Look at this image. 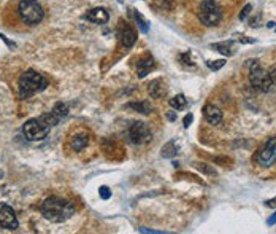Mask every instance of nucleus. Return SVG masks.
Listing matches in <instances>:
<instances>
[{"instance_id": "nucleus-1", "label": "nucleus", "mask_w": 276, "mask_h": 234, "mask_svg": "<svg viewBox=\"0 0 276 234\" xmlns=\"http://www.w3.org/2000/svg\"><path fill=\"white\" fill-rule=\"evenodd\" d=\"M40 212H42V215L46 220H50L53 223H62L69 220L71 215H75V206L67 199L50 196L40 206Z\"/></svg>"}, {"instance_id": "nucleus-2", "label": "nucleus", "mask_w": 276, "mask_h": 234, "mask_svg": "<svg viewBox=\"0 0 276 234\" xmlns=\"http://www.w3.org/2000/svg\"><path fill=\"white\" fill-rule=\"evenodd\" d=\"M18 86H19V98L27 99L37 93H42L48 86V80L42 74H38L37 70L29 69L19 77Z\"/></svg>"}, {"instance_id": "nucleus-3", "label": "nucleus", "mask_w": 276, "mask_h": 234, "mask_svg": "<svg viewBox=\"0 0 276 234\" xmlns=\"http://www.w3.org/2000/svg\"><path fill=\"white\" fill-rule=\"evenodd\" d=\"M18 13L21 19L29 26H37V24L42 22L45 16L43 8L37 0H21L18 5Z\"/></svg>"}, {"instance_id": "nucleus-4", "label": "nucleus", "mask_w": 276, "mask_h": 234, "mask_svg": "<svg viewBox=\"0 0 276 234\" xmlns=\"http://www.w3.org/2000/svg\"><path fill=\"white\" fill-rule=\"evenodd\" d=\"M199 21L207 27H213L221 21L222 18V10L214 0H204L199 6Z\"/></svg>"}, {"instance_id": "nucleus-5", "label": "nucleus", "mask_w": 276, "mask_h": 234, "mask_svg": "<svg viewBox=\"0 0 276 234\" xmlns=\"http://www.w3.org/2000/svg\"><path fill=\"white\" fill-rule=\"evenodd\" d=\"M251 69H249V82L253 85V88H257L259 91H264V93H269L272 91V88L275 86L272 83V80L269 77V70H264L261 66H259V61L254 59L251 61Z\"/></svg>"}, {"instance_id": "nucleus-6", "label": "nucleus", "mask_w": 276, "mask_h": 234, "mask_svg": "<svg viewBox=\"0 0 276 234\" xmlns=\"http://www.w3.org/2000/svg\"><path fill=\"white\" fill-rule=\"evenodd\" d=\"M51 129L46 127L42 121L38 118H32V119H27L26 123L22 126V132H24V137H26L27 140L30 142H38V140H43L45 137L50 134Z\"/></svg>"}, {"instance_id": "nucleus-7", "label": "nucleus", "mask_w": 276, "mask_h": 234, "mask_svg": "<svg viewBox=\"0 0 276 234\" xmlns=\"http://www.w3.org/2000/svg\"><path fill=\"white\" fill-rule=\"evenodd\" d=\"M127 135H129V140H131L134 145H143L146 142H149L152 137L151 129L148 127V124L141 123V121H135V123L129 127Z\"/></svg>"}, {"instance_id": "nucleus-8", "label": "nucleus", "mask_w": 276, "mask_h": 234, "mask_svg": "<svg viewBox=\"0 0 276 234\" xmlns=\"http://www.w3.org/2000/svg\"><path fill=\"white\" fill-rule=\"evenodd\" d=\"M257 163L262 167H270L276 163V137H272L257 151Z\"/></svg>"}, {"instance_id": "nucleus-9", "label": "nucleus", "mask_w": 276, "mask_h": 234, "mask_svg": "<svg viewBox=\"0 0 276 234\" xmlns=\"http://www.w3.org/2000/svg\"><path fill=\"white\" fill-rule=\"evenodd\" d=\"M0 227L5 230H16L19 227L18 217L11 206L0 204Z\"/></svg>"}, {"instance_id": "nucleus-10", "label": "nucleus", "mask_w": 276, "mask_h": 234, "mask_svg": "<svg viewBox=\"0 0 276 234\" xmlns=\"http://www.w3.org/2000/svg\"><path fill=\"white\" fill-rule=\"evenodd\" d=\"M118 37H119L121 45L124 48H132L134 43L137 42V32L131 26H127V24H123V26L119 27Z\"/></svg>"}, {"instance_id": "nucleus-11", "label": "nucleus", "mask_w": 276, "mask_h": 234, "mask_svg": "<svg viewBox=\"0 0 276 234\" xmlns=\"http://www.w3.org/2000/svg\"><path fill=\"white\" fill-rule=\"evenodd\" d=\"M83 18L94 22V24H107L108 19H110V14L105 8L97 6V8H92V10H89Z\"/></svg>"}, {"instance_id": "nucleus-12", "label": "nucleus", "mask_w": 276, "mask_h": 234, "mask_svg": "<svg viewBox=\"0 0 276 234\" xmlns=\"http://www.w3.org/2000/svg\"><path fill=\"white\" fill-rule=\"evenodd\" d=\"M204 117L211 126H217L222 121L224 115H222V112L219 107L213 106V104H207V106L204 107Z\"/></svg>"}, {"instance_id": "nucleus-13", "label": "nucleus", "mask_w": 276, "mask_h": 234, "mask_svg": "<svg viewBox=\"0 0 276 234\" xmlns=\"http://www.w3.org/2000/svg\"><path fill=\"white\" fill-rule=\"evenodd\" d=\"M152 69H154V59H152V56L151 54H144L137 62V77L138 78H144Z\"/></svg>"}, {"instance_id": "nucleus-14", "label": "nucleus", "mask_w": 276, "mask_h": 234, "mask_svg": "<svg viewBox=\"0 0 276 234\" xmlns=\"http://www.w3.org/2000/svg\"><path fill=\"white\" fill-rule=\"evenodd\" d=\"M148 91L152 99H162L167 94V86L160 78H157V80H152L148 85Z\"/></svg>"}, {"instance_id": "nucleus-15", "label": "nucleus", "mask_w": 276, "mask_h": 234, "mask_svg": "<svg viewBox=\"0 0 276 234\" xmlns=\"http://www.w3.org/2000/svg\"><path fill=\"white\" fill-rule=\"evenodd\" d=\"M87 145H89V135L84 134V132H79L76 135H73L71 140H70V147H71V150H75V151L84 150Z\"/></svg>"}, {"instance_id": "nucleus-16", "label": "nucleus", "mask_w": 276, "mask_h": 234, "mask_svg": "<svg viewBox=\"0 0 276 234\" xmlns=\"http://www.w3.org/2000/svg\"><path fill=\"white\" fill-rule=\"evenodd\" d=\"M127 107H131L135 112H138V114H143V115H149L151 112H152V106H151L148 101H138V102L134 101V102L129 104Z\"/></svg>"}, {"instance_id": "nucleus-17", "label": "nucleus", "mask_w": 276, "mask_h": 234, "mask_svg": "<svg viewBox=\"0 0 276 234\" xmlns=\"http://www.w3.org/2000/svg\"><path fill=\"white\" fill-rule=\"evenodd\" d=\"M211 48L219 53H222L225 56H232L233 54V42H221V43H213L211 45Z\"/></svg>"}, {"instance_id": "nucleus-18", "label": "nucleus", "mask_w": 276, "mask_h": 234, "mask_svg": "<svg viewBox=\"0 0 276 234\" xmlns=\"http://www.w3.org/2000/svg\"><path fill=\"white\" fill-rule=\"evenodd\" d=\"M131 16H132V18L135 19L137 26L140 27V30H141V32H144V34H146V32L149 30V24H148V21H146V19L143 18V16H141L140 13L135 11V10H131Z\"/></svg>"}, {"instance_id": "nucleus-19", "label": "nucleus", "mask_w": 276, "mask_h": 234, "mask_svg": "<svg viewBox=\"0 0 276 234\" xmlns=\"http://www.w3.org/2000/svg\"><path fill=\"white\" fill-rule=\"evenodd\" d=\"M186 106H188V101H186L184 94H178V96H175V98L170 99V107L175 110H183Z\"/></svg>"}, {"instance_id": "nucleus-20", "label": "nucleus", "mask_w": 276, "mask_h": 234, "mask_svg": "<svg viewBox=\"0 0 276 234\" xmlns=\"http://www.w3.org/2000/svg\"><path fill=\"white\" fill-rule=\"evenodd\" d=\"M53 114L58 117V119L61 121V119H64L67 117V114H69V107H67V104H64V102H58L56 104V106L53 107Z\"/></svg>"}, {"instance_id": "nucleus-21", "label": "nucleus", "mask_w": 276, "mask_h": 234, "mask_svg": "<svg viewBox=\"0 0 276 234\" xmlns=\"http://www.w3.org/2000/svg\"><path fill=\"white\" fill-rule=\"evenodd\" d=\"M176 150H178V147L173 140L165 143L164 147H162V158H173L176 155Z\"/></svg>"}, {"instance_id": "nucleus-22", "label": "nucleus", "mask_w": 276, "mask_h": 234, "mask_svg": "<svg viewBox=\"0 0 276 234\" xmlns=\"http://www.w3.org/2000/svg\"><path fill=\"white\" fill-rule=\"evenodd\" d=\"M207 66H208L211 70H219V69H222V67L225 66V61H224V59H219V61H208Z\"/></svg>"}, {"instance_id": "nucleus-23", "label": "nucleus", "mask_w": 276, "mask_h": 234, "mask_svg": "<svg viewBox=\"0 0 276 234\" xmlns=\"http://www.w3.org/2000/svg\"><path fill=\"white\" fill-rule=\"evenodd\" d=\"M251 13H253V5L248 3V5L241 10V13H240V21H245Z\"/></svg>"}, {"instance_id": "nucleus-24", "label": "nucleus", "mask_w": 276, "mask_h": 234, "mask_svg": "<svg viewBox=\"0 0 276 234\" xmlns=\"http://www.w3.org/2000/svg\"><path fill=\"white\" fill-rule=\"evenodd\" d=\"M196 166H197L199 171H202V172L209 174V175H216V171H214V169H211V167L207 166V164H196Z\"/></svg>"}, {"instance_id": "nucleus-25", "label": "nucleus", "mask_w": 276, "mask_h": 234, "mask_svg": "<svg viewBox=\"0 0 276 234\" xmlns=\"http://www.w3.org/2000/svg\"><path fill=\"white\" fill-rule=\"evenodd\" d=\"M99 195H100V198H102V199H110V198H111V191H110V188H108V187H100V190H99Z\"/></svg>"}, {"instance_id": "nucleus-26", "label": "nucleus", "mask_w": 276, "mask_h": 234, "mask_svg": "<svg viewBox=\"0 0 276 234\" xmlns=\"http://www.w3.org/2000/svg\"><path fill=\"white\" fill-rule=\"evenodd\" d=\"M192 121H194V115H192V114H188V115H186V117H184V119H183V124H184V127H189Z\"/></svg>"}, {"instance_id": "nucleus-27", "label": "nucleus", "mask_w": 276, "mask_h": 234, "mask_svg": "<svg viewBox=\"0 0 276 234\" xmlns=\"http://www.w3.org/2000/svg\"><path fill=\"white\" fill-rule=\"evenodd\" d=\"M269 77H270V80H272V83L276 85V67H272V69L269 70Z\"/></svg>"}, {"instance_id": "nucleus-28", "label": "nucleus", "mask_w": 276, "mask_h": 234, "mask_svg": "<svg viewBox=\"0 0 276 234\" xmlns=\"http://www.w3.org/2000/svg\"><path fill=\"white\" fill-rule=\"evenodd\" d=\"M180 58L184 61L183 64H189V66H192V61H191V54H189V53H184V54H181Z\"/></svg>"}, {"instance_id": "nucleus-29", "label": "nucleus", "mask_w": 276, "mask_h": 234, "mask_svg": "<svg viewBox=\"0 0 276 234\" xmlns=\"http://www.w3.org/2000/svg\"><path fill=\"white\" fill-rule=\"evenodd\" d=\"M141 233H152V234H162L164 231H156V230H148V228H140Z\"/></svg>"}, {"instance_id": "nucleus-30", "label": "nucleus", "mask_w": 276, "mask_h": 234, "mask_svg": "<svg viewBox=\"0 0 276 234\" xmlns=\"http://www.w3.org/2000/svg\"><path fill=\"white\" fill-rule=\"evenodd\" d=\"M167 117H168L170 121H175V119H176V112H173V110H172V112H168Z\"/></svg>"}, {"instance_id": "nucleus-31", "label": "nucleus", "mask_w": 276, "mask_h": 234, "mask_svg": "<svg viewBox=\"0 0 276 234\" xmlns=\"http://www.w3.org/2000/svg\"><path fill=\"white\" fill-rule=\"evenodd\" d=\"M265 206H269V207H275V206H276V198H275V199H270V201H267Z\"/></svg>"}, {"instance_id": "nucleus-32", "label": "nucleus", "mask_w": 276, "mask_h": 234, "mask_svg": "<svg viewBox=\"0 0 276 234\" xmlns=\"http://www.w3.org/2000/svg\"><path fill=\"white\" fill-rule=\"evenodd\" d=\"M275 223H276V212L269 219V225H275Z\"/></svg>"}]
</instances>
